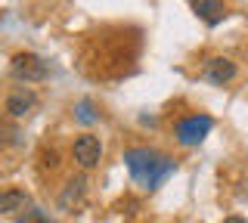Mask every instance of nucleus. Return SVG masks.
<instances>
[{"instance_id": "2", "label": "nucleus", "mask_w": 248, "mask_h": 223, "mask_svg": "<svg viewBox=\"0 0 248 223\" xmlns=\"http://www.w3.org/2000/svg\"><path fill=\"white\" fill-rule=\"evenodd\" d=\"M211 127H214V121L208 118V115H189V118L177 121L174 136H177L180 146H199L208 134H211Z\"/></svg>"}, {"instance_id": "5", "label": "nucleus", "mask_w": 248, "mask_h": 223, "mask_svg": "<svg viewBox=\"0 0 248 223\" xmlns=\"http://www.w3.org/2000/svg\"><path fill=\"white\" fill-rule=\"evenodd\" d=\"M205 78L217 84V87H223V84H230L232 78H236V62H230V59L223 56H214L205 62Z\"/></svg>"}, {"instance_id": "12", "label": "nucleus", "mask_w": 248, "mask_h": 223, "mask_svg": "<svg viewBox=\"0 0 248 223\" xmlns=\"http://www.w3.org/2000/svg\"><path fill=\"white\" fill-rule=\"evenodd\" d=\"M44 164L56 167V164H59V161H56V152H44Z\"/></svg>"}, {"instance_id": "3", "label": "nucleus", "mask_w": 248, "mask_h": 223, "mask_svg": "<svg viewBox=\"0 0 248 223\" xmlns=\"http://www.w3.org/2000/svg\"><path fill=\"white\" fill-rule=\"evenodd\" d=\"M10 72L16 81H25V84H37L46 78V62L34 53H16L13 62H10Z\"/></svg>"}, {"instance_id": "13", "label": "nucleus", "mask_w": 248, "mask_h": 223, "mask_svg": "<svg viewBox=\"0 0 248 223\" xmlns=\"http://www.w3.org/2000/svg\"><path fill=\"white\" fill-rule=\"evenodd\" d=\"M223 223H245V217H227Z\"/></svg>"}, {"instance_id": "9", "label": "nucleus", "mask_w": 248, "mask_h": 223, "mask_svg": "<svg viewBox=\"0 0 248 223\" xmlns=\"http://www.w3.org/2000/svg\"><path fill=\"white\" fill-rule=\"evenodd\" d=\"M25 205H28V195H25V192H19V189L0 192V214H16V211H22Z\"/></svg>"}, {"instance_id": "1", "label": "nucleus", "mask_w": 248, "mask_h": 223, "mask_svg": "<svg viewBox=\"0 0 248 223\" xmlns=\"http://www.w3.org/2000/svg\"><path fill=\"white\" fill-rule=\"evenodd\" d=\"M124 164H127L130 177L137 183H143L146 189H158L174 174V161L152 152V149H127L124 152Z\"/></svg>"}, {"instance_id": "8", "label": "nucleus", "mask_w": 248, "mask_h": 223, "mask_svg": "<svg viewBox=\"0 0 248 223\" xmlns=\"http://www.w3.org/2000/svg\"><path fill=\"white\" fill-rule=\"evenodd\" d=\"M37 96L31 93V90H16V93H10V99H6V112L13 115V118H22V115H28L31 109H34Z\"/></svg>"}, {"instance_id": "4", "label": "nucleus", "mask_w": 248, "mask_h": 223, "mask_svg": "<svg viewBox=\"0 0 248 223\" xmlns=\"http://www.w3.org/2000/svg\"><path fill=\"white\" fill-rule=\"evenodd\" d=\"M72 155H75V161L84 167V171H90V167H96L99 161H103V143H99L96 136L84 134V136H78V140H75Z\"/></svg>"}, {"instance_id": "7", "label": "nucleus", "mask_w": 248, "mask_h": 223, "mask_svg": "<svg viewBox=\"0 0 248 223\" xmlns=\"http://www.w3.org/2000/svg\"><path fill=\"white\" fill-rule=\"evenodd\" d=\"M84 186H87V177L84 174H78L72 177V180L65 183V189H62V195H59V208L62 211H72V208L84 198Z\"/></svg>"}, {"instance_id": "6", "label": "nucleus", "mask_w": 248, "mask_h": 223, "mask_svg": "<svg viewBox=\"0 0 248 223\" xmlns=\"http://www.w3.org/2000/svg\"><path fill=\"white\" fill-rule=\"evenodd\" d=\"M189 6L199 13V19L205 22V25H220L223 16H227V6L220 3V0H189Z\"/></svg>"}, {"instance_id": "11", "label": "nucleus", "mask_w": 248, "mask_h": 223, "mask_svg": "<svg viewBox=\"0 0 248 223\" xmlns=\"http://www.w3.org/2000/svg\"><path fill=\"white\" fill-rule=\"evenodd\" d=\"M19 223H50V220H44L41 211H28V214H19Z\"/></svg>"}, {"instance_id": "10", "label": "nucleus", "mask_w": 248, "mask_h": 223, "mask_svg": "<svg viewBox=\"0 0 248 223\" xmlns=\"http://www.w3.org/2000/svg\"><path fill=\"white\" fill-rule=\"evenodd\" d=\"M78 121H81V124H96L99 121V115L93 112L90 99H81V103H78Z\"/></svg>"}]
</instances>
